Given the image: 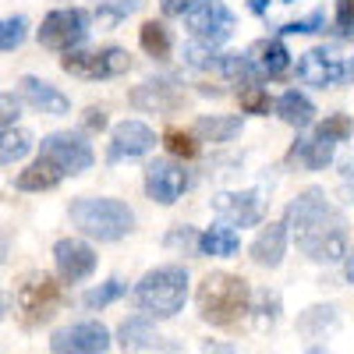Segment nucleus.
Returning a JSON list of instances; mask_svg holds the SVG:
<instances>
[{
  "mask_svg": "<svg viewBox=\"0 0 354 354\" xmlns=\"http://www.w3.org/2000/svg\"><path fill=\"white\" fill-rule=\"evenodd\" d=\"M283 223L290 230V241L298 245L312 262H340L347 255V223L340 209L326 202V192L308 188L287 205Z\"/></svg>",
  "mask_w": 354,
  "mask_h": 354,
  "instance_id": "f257e3e1",
  "label": "nucleus"
},
{
  "mask_svg": "<svg viewBox=\"0 0 354 354\" xmlns=\"http://www.w3.org/2000/svg\"><path fill=\"white\" fill-rule=\"evenodd\" d=\"M198 315L213 326H234L252 312V287L241 277L230 273H209L198 283Z\"/></svg>",
  "mask_w": 354,
  "mask_h": 354,
  "instance_id": "f03ea898",
  "label": "nucleus"
},
{
  "mask_svg": "<svg viewBox=\"0 0 354 354\" xmlns=\"http://www.w3.org/2000/svg\"><path fill=\"white\" fill-rule=\"evenodd\" d=\"M188 301V273L185 266H160L149 270L135 287V305L153 319H174Z\"/></svg>",
  "mask_w": 354,
  "mask_h": 354,
  "instance_id": "7ed1b4c3",
  "label": "nucleus"
},
{
  "mask_svg": "<svg viewBox=\"0 0 354 354\" xmlns=\"http://www.w3.org/2000/svg\"><path fill=\"white\" fill-rule=\"evenodd\" d=\"M71 223L96 241H121L135 230V213L117 198H75Z\"/></svg>",
  "mask_w": 354,
  "mask_h": 354,
  "instance_id": "20e7f679",
  "label": "nucleus"
},
{
  "mask_svg": "<svg viewBox=\"0 0 354 354\" xmlns=\"http://www.w3.org/2000/svg\"><path fill=\"white\" fill-rule=\"evenodd\" d=\"M15 301L21 308V319L28 322V326H36V322H46L57 308H61L64 294H61V283H57L53 277L46 273H28L18 290H15Z\"/></svg>",
  "mask_w": 354,
  "mask_h": 354,
  "instance_id": "39448f33",
  "label": "nucleus"
},
{
  "mask_svg": "<svg viewBox=\"0 0 354 354\" xmlns=\"http://www.w3.org/2000/svg\"><path fill=\"white\" fill-rule=\"evenodd\" d=\"M88 36V15L82 8H64V11H50L39 25V46L46 50H75Z\"/></svg>",
  "mask_w": 354,
  "mask_h": 354,
  "instance_id": "423d86ee",
  "label": "nucleus"
},
{
  "mask_svg": "<svg viewBox=\"0 0 354 354\" xmlns=\"http://www.w3.org/2000/svg\"><path fill=\"white\" fill-rule=\"evenodd\" d=\"M181 103H185V85L174 75H160L131 88V106L145 113H174Z\"/></svg>",
  "mask_w": 354,
  "mask_h": 354,
  "instance_id": "0eeeda50",
  "label": "nucleus"
},
{
  "mask_svg": "<svg viewBox=\"0 0 354 354\" xmlns=\"http://www.w3.org/2000/svg\"><path fill=\"white\" fill-rule=\"evenodd\" d=\"M188 21V32L198 39H209V43H223L234 32V15L223 0H198V4L185 15Z\"/></svg>",
  "mask_w": 354,
  "mask_h": 354,
  "instance_id": "6e6552de",
  "label": "nucleus"
},
{
  "mask_svg": "<svg viewBox=\"0 0 354 354\" xmlns=\"http://www.w3.org/2000/svg\"><path fill=\"white\" fill-rule=\"evenodd\" d=\"M43 156L53 160L64 174H82L93 167V145L85 142V135H71V131H53L43 138Z\"/></svg>",
  "mask_w": 354,
  "mask_h": 354,
  "instance_id": "1a4fd4ad",
  "label": "nucleus"
},
{
  "mask_svg": "<svg viewBox=\"0 0 354 354\" xmlns=\"http://www.w3.org/2000/svg\"><path fill=\"white\" fill-rule=\"evenodd\" d=\"M110 347V330L103 322H75L50 337V351L57 354H103Z\"/></svg>",
  "mask_w": 354,
  "mask_h": 354,
  "instance_id": "9d476101",
  "label": "nucleus"
},
{
  "mask_svg": "<svg viewBox=\"0 0 354 354\" xmlns=\"http://www.w3.org/2000/svg\"><path fill=\"white\" fill-rule=\"evenodd\" d=\"M188 188V170L174 160H153L145 167V195L160 205H174Z\"/></svg>",
  "mask_w": 354,
  "mask_h": 354,
  "instance_id": "9b49d317",
  "label": "nucleus"
},
{
  "mask_svg": "<svg viewBox=\"0 0 354 354\" xmlns=\"http://www.w3.org/2000/svg\"><path fill=\"white\" fill-rule=\"evenodd\" d=\"M298 78H301L305 85H315V88H330V85L347 82V64L340 61L337 53H330L326 46H319V50L301 53V61H298Z\"/></svg>",
  "mask_w": 354,
  "mask_h": 354,
  "instance_id": "f8f14e48",
  "label": "nucleus"
},
{
  "mask_svg": "<svg viewBox=\"0 0 354 354\" xmlns=\"http://www.w3.org/2000/svg\"><path fill=\"white\" fill-rule=\"evenodd\" d=\"M53 262H57V273H61V280L68 283H78L85 277H93L96 270V252L93 245H85L78 238H61L53 245Z\"/></svg>",
  "mask_w": 354,
  "mask_h": 354,
  "instance_id": "ddd939ff",
  "label": "nucleus"
},
{
  "mask_svg": "<svg viewBox=\"0 0 354 354\" xmlns=\"http://www.w3.org/2000/svg\"><path fill=\"white\" fill-rule=\"evenodd\" d=\"M156 145V135L149 124L142 121H124L113 128V138H110V163H121V160H135V156H145Z\"/></svg>",
  "mask_w": 354,
  "mask_h": 354,
  "instance_id": "4468645a",
  "label": "nucleus"
},
{
  "mask_svg": "<svg viewBox=\"0 0 354 354\" xmlns=\"http://www.w3.org/2000/svg\"><path fill=\"white\" fill-rule=\"evenodd\" d=\"M213 213L234 227H252L262 220V198L259 192H220L213 195Z\"/></svg>",
  "mask_w": 354,
  "mask_h": 354,
  "instance_id": "2eb2a0df",
  "label": "nucleus"
},
{
  "mask_svg": "<svg viewBox=\"0 0 354 354\" xmlns=\"http://www.w3.org/2000/svg\"><path fill=\"white\" fill-rule=\"evenodd\" d=\"M18 85H21V96L32 103L39 113H50V117L71 113V100L61 93V88H53L50 82H43V78H36V75H25Z\"/></svg>",
  "mask_w": 354,
  "mask_h": 354,
  "instance_id": "dca6fc26",
  "label": "nucleus"
},
{
  "mask_svg": "<svg viewBox=\"0 0 354 354\" xmlns=\"http://www.w3.org/2000/svg\"><path fill=\"white\" fill-rule=\"evenodd\" d=\"M287 223H270L259 238L252 241V262L255 266H266V270H277V266L283 262V252H287Z\"/></svg>",
  "mask_w": 354,
  "mask_h": 354,
  "instance_id": "f3484780",
  "label": "nucleus"
},
{
  "mask_svg": "<svg viewBox=\"0 0 354 354\" xmlns=\"http://www.w3.org/2000/svg\"><path fill=\"white\" fill-rule=\"evenodd\" d=\"M337 145H340V138H333L326 128H315V135L308 142H301V145H294V149H290V160H301L308 170H322L333 160Z\"/></svg>",
  "mask_w": 354,
  "mask_h": 354,
  "instance_id": "a211bd4d",
  "label": "nucleus"
},
{
  "mask_svg": "<svg viewBox=\"0 0 354 354\" xmlns=\"http://www.w3.org/2000/svg\"><path fill=\"white\" fill-rule=\"evenodd\" d=\"M241 248V238H238V230H234V223H213V227H205L198 234V252L202 255H213V259H230V255H238Z\"/></svg>",
  "mask_w": 354,
  "mask_h": 354,
  "instance_id": "6ab92c4d",
  "label": "nucleus"
},
{
  "mask_svg": "<svg viewBox=\"0 0 354 354\" xmlns=\"http://www.w3.org/2000/svg\"><path fill=\"white\" fill-rule=\"evenodd\" d=\"M117 344L124 351H160L163 347V337L149 326V319H124L121 330H117Z\"/></svg>",
  "mask_w": 354,
  "mask_h": 354,
  "instance_id": "aec40b11",
  "label": "nucleus"
},
{
  "mask_svg": "<svg viewBox=\"0 0 354 354\" xmlns=\"http://www.w3.org/2000/svg\"><path fill=\"white\" fill-rule=\"evenodd\" d=\"M61 177H64L61 167H57L53 160H46V156H39L32 167L15 177V188L18 192H50V188L61 185Z\"/></svg>",
  "mask_w": 354,
  "mask_h": 354,
  "instance_id": "412c9836",
  "label": "nucleus"
},
{
  "mask_svg": "<svg viewBox=\"0 0 354 354\" xmlns=\"http://www.w3.org/2000/svg\"><path fill=\"white\" fill-rule=\"evenodd\" d=\"M277 113H280V121H283V124L298 128V131H305V128L315 121V106H312V100L301 96L298 88H290V93H283V96L277 100Z\"/></svg>",
  "mask_w": 354,
  "mask_h": 354,
  "instance_id": "4be33fe9",
  "label": "nucleus"
},
{
  "mask_svg": "<svg viewBox=\"0 0 354 354\" xmlns=\"http://www.w3.org/2000/svg\"><path fill=\"white\" fill-rule=\"evenodd\" d=\"M252 61L262 68V75H270V78H280L287 68H290V53L280 39H259L252 50Z\"/></svg>",
  "mask_w": 354,
  "mask_h": 354,
  "instance_id": "5701e85b",
  "label": "nucleus"
},
{
  "mask_svg": "<svg viewBox=\"0 0 354 354\" xmlns=\"http://www.w3.org/2000/svg\"><path fill=\"white\" fill-rule=\"evenodd\" d=\"M61 68L68 71V75H75V78H88V82H96V78H103V57H100V50H68L64 57H61Z\"/></svg>",
  "mask_w": 354,
  "mask_h": 354,
  "instance_id": "b1692460",
  "label": "nucleus"
},
{
  "mask_svg": "<svg viewBox=\"0 0 354 354\" xmlns=\"http://www.w3.org/2000/svg\"><path fill=\"white\" fill-rule=\"evenodd\" d=\"M192 131L202 142H230L241 135V117H198Z\"/></svg>",
  "mask_w": 354,
  "mask_h": 354,
  "instance_id": "393cba45",
  "label": "nucleus"
},
{
  "mask_svg": "<svg viewBox=\"0 0 354 354\" xmlns=\"http://www.w3.org/2000/svg\"><path fill=\"white\" fill-rule=\"evenodd\" d=\"M138 39H142V50L149 53L153 61H167V57H170L174 39H170V28H167L163 21H145L142 32H138Z\"/></svg>",
  "mask_w": 354,
  "mask_h": 354,
  "instance_id": "a878e982",
  "label": "nucleus"
},
{
  "mask_svg": "<svg viewBox=\"0 0 354 354\" xmlns=\"http://www.w3.org/2000/svg\"><path fill=\"white\" fill-rule=\"evenodd\" d=\"M223 75L234 82V85H255L262 68L252 61V53H227L223 57Z\"/></svg>",
  "mask_w": 354,
  "mask_h": 354,
  "instance_id": "bb28decb",
  "label": "nucleus"
},
{
  "mask_svg": "<svg viewBox=\"0 0 354 354\" xmlns=\"http://www.w3.org/2000/svg\"><path fill=\"white\" fill-rule=\"evenodd\" d=\"M28 149H32V135L21 131V128H4V138H0V163L15 167L18 160L28 156Z\"/></svg>",
  "mask_w": 354,
  "mask_h": 354,
  "instance_id": "cd10ccee",
  "label": "nucleus"
},
{
  "mask_svg": "<svg viewBox=\"0 0 354 354\" xmlns=\"http://www.w3.org/2000/svg\"><path fill=\"white\" fill-rule=\"evenodd\" d=\"M185 64H192V68H198V71H213V68H223V57L216 53V43L195 36V39L185 46Z\"/></svg>",
  "mask_w": 354,
  "mask_h": 354,
  "instance_id": "c85d7f7f",
  "label": "nucleus"
},
{
  "mask_svg": "<svg viewBox=\"0 0 354 354\" xmlns=\"http://www.w3.org/2000/svg\"><path fill=\"white\" fill-rule=\"evenodd\" d=\"M128 294V283L124 280H106V283H100V287H93V290H85V308H106V305H113L117 298H124Z\"/></svg>",
  "mask_w": 354,
  "mask_h": 354,
  "instance_id": "c756f323",
  "label": "nucleus"
},
{
  "mask_svg": "<svg viewBox=\"0 0 354 354\" xmlns=\"http://www.w3.org/2000/svg\"><path fill=\"white\" fill-rule=\"evenodd\" d=\"M142 8V0H117V4H100L96 8V21L100 28H117L128 15H135Z\"/></svg>",
  "mask_w": 354,
  "mask_h": 354,
  "instance_id": "7c9ffc66",
  "label": "nucleus"
},
{
  "mask_svg": "<svg viewBox=\"0 0 354 354\" xmlns=\"http://www.w3.org/2000/svg\"><path fill=\"white\" fill-rule=\"evenodd\" d=\"M163 142H167L170 156H185V160H192V156L198 153V142H202V138H198L195 131H177V128H170Z\"/></svg>",
  "mask_w": 354,
  "mask_h": 354,
  "instance_id": "2f4dec72",
  "label": "nucleus"
},
{
  "mask_svg": "<svg viewBox=\"0 0 354 354\" xmlns=\"http://www.w3.org/2000/svg\"><path fill=\"white\" fill-rule=\"evenodd\" d=\"M25 28L28 21L18 15V18H4V25H0V50L4 53H15L21 43H25Z\"/></svg>",
  "mask_w": 354,
  "mask_h": 354,
  "instance_id": "473e14b6",
  "label": "nucleus"
},
{
  "mask_svg": "<svg viewBox=\"0 0 354 354\" xmlns=\"http://www.w3.org/2000/svg\"><path fill=\"white\" fill-rule=\"evenodd\" d=\"M259 305L252 308L255 312V322H259V326L266 330V326H273V322L280 319V298H277V294L273 290H259V298H255Z\"/></svg>",
  "mask_w": 354,
  "mask_h": 354,
  "instance_id": "72a5a7b5",
  "label": "nucleus"
},
{
  "mask_svg": "<svg viewBox=\"0 0 354 354\" xmlns=\"http://www.w3.org/2000/svg\"><path fill=\"white\" fill-rule=\"evenodd\" d=\"M241 110L245 113H255V117H266L270 113V93L255 82V85H245L241 88Z\"/></svg>",
  "mask_w": 354,
  "mask_h": 354,
  "instance_id": "f704fd0d",
  "label": "nucleus"
},
{
  "mask_svg": "<svg viewBox=\"0 0 354 354\" xmlns=\"http://www.w3.org/2000/svg\"><path fill=\"white\" fill-rule=\"evenodd\" d=\"M333 322H337L333 308H308V312L301 315L298 326H301L305 333H315V330H326V326H333Z\"/></svg>",
  "mask_w": 354,
  "mask_h": 354,
  "instance_id": "c9c22d12",
  "label": "nucleus"
},
{
  "mask_svg": "<svg viewBox=\"0 0 354 354\" xmlns=\"http://www.w3.org/2000/svg\"><path fill=\"white\" fill-rule=\"evenodd\" d=\"M319 28H326V25H322V11H312L301 21H287L280 28V36H308V32H319Z\"/></svg>",
  "mask_w": 354,
  "mask_h": 354,
  "instance_id": "e433bc0d",
  "label": "nucleus"
},
{
  "mask_svg": "<svg viewBox=\"0 0 354 354\" xmlns=\"http://www.w3.org/2000/svg\"><path fill=\"white\" fill-rule=\"evenodd\" d=\"M337 32L354 39V0H337Z\"/></svg>",
  "mask_w": 354,
  "mask_h": 354,
  "instance_id": "4c0bfd02",
  "label": "nucleus"
},
{
  "mask_svg": "<svg viewBox=\"0 0 354 354\" xmlns=\"http://www.w3.org/2000/svg\"><path fill=\"white\" fill-rule=\"evenodd\" d=\"M195 4H198V0H160V11L167 18H185Z\"/></svg>",
  "mask_w": 354,
  "mask_h": 354,
  "instance_id": "58836bf2",
  "label": "nucleus"
},
{
  "mask_svg": "<svg viewBox=\"0 0 354 354\" xmlns=\"http://www.w3.org/2000/svg\"><path fill=\"white\" fill-rule=\"evenodd\" d=\"M82 124H85L88 131H103V128H106V113H103L100 106H88L85 117H82Z\"/></svg>",
  "mask_w": 354,
  "mask_h": 354,
  "instance_id": "ea45409f",
  "label": "nucleus"
},
{
  "mask_svg": "<svg viewBox=\"0 0 354 354\" xmlns=\"http://www.w3.org/2000/svg\"><path fill=\"white\" fill-rule=\"evenodd\" d=\"M0 106H4V117H0L4 128H15V121H18V100L11 93H4V96H0Z\"/></svg>",
  "mask_w": 354,
  "mask_h": 354,
  "instance_id": "a19ab883",
  "label": "nucleus"
},
{
  "mask_svg": "<svg viewBox=\"0 0 354 354\" xmlns=\"http://www.w3.org/2000/svg\"><path fill=\"white\" fill-rule=\"evenodd\" d=\"M167 245H181V248H188V245H195L198 248V238H195V230H188V227H177L170 238H167Z\"/></svg>",
  "mask_w": 354,
  "mask_h": 354,
  "instance_id": "79ce46f5",
  "label": "nucleus"
},
{
  "mask_svg": "<svg viewBox=\"0 0 354 354\" xmlns=\"http://www.w3.org/2000/svg\"><path fill=\"white\" fill-rule=\"evenodd\" d=\"M344 277H347V283H354V248H347V255H344Z\"/></svg>",
  "mask_w": 354,
  "mask_h": 354,
  "instance_id": "37998d69",
  "label": "nucleus"
},
{
  "mask_svg": "<svg viewBox=\"0 0 354 354\" xmlns=\"http://www.w3.org/2000/svg\"><path fill=\"white\" fill-rule=\"evenodd\" d=\"M248 8H252V15H266V11H270V0H248Z\"/></svg>",
  "mask_w": 354,
  "mask_h": 354,
  "instance_id": "c03bdc74",
  "label": "nucleus"
},
{
  "mask_svg": "<svg viewBox=\"0 0 354 354\" xmlns=\"http://www.w3.org/2000/svg\"><path fill=\"white\" fill-rule=\"evenodd\" d=\"M202 351H230V347H223V344H213V340H209V344H202Z\"/></svg>",
  "mask_w": 354,
  "mask_h": 354,
  "instance_id": "a18cd8bd",
  "label": "nucleus"
},
{
  "mask_svg": "<svg viewBox=\"0 0 354 354\" xmlns=\"http://www.w3.org/2000/svg\"><path fill=\"white\" fill-rule=\"evenodd\" d=\"M347 82H354V57L347 61Z\"/></svg>",
  "mask_w": 354,
  "mask_h": 354,
  "instance_id": "49530a36",
  "label": "nucleus"
},
{
  "mask_svg": "<svg viewBox=\"0 0 354 354\" xmlns=\"http://www.w3.org/2000/svg\"><path fill=\"white\" fill-rule=\"evenodd\" d=\"M283 4H294V0H283Z\"/></svg>",
  "mask_w": 354,
  "mask_h": 354,
  "instance_id": "de8ad7c7",
  "label": "nucleus"
}]
</instances>
